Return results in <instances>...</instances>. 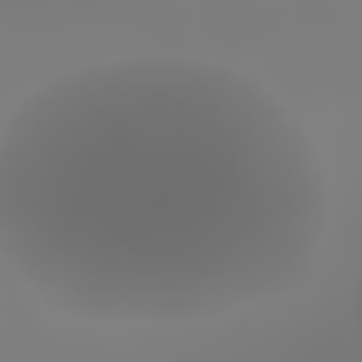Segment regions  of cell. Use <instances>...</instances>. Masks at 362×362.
Masks as SVG:
<instances>
[{"mask_svg": "<svg viewBox=\"0 0 362 362\" xmlns=\"http://www.w3.org/2000/svg\"><path fill=\"white\" fill-rule=\"evenodd\" d=\"M328 192L256 81L124 60L43 86L0 132V252L103 320H192L303 286Z\"/></svg>", "mask_w": 362, "mask_h": 362, "instance_id": "obj_1", "label": "cell"}]
</instances>
